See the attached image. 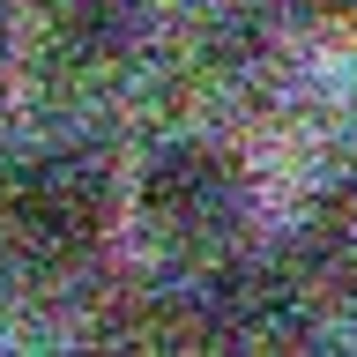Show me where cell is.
Masks as SVG:
<instances>
[{"mask_svg": "<svg viewBox=\"0 0 357 357\" xmlns=\"http://www.w3.org/2000/svg\"><path fill=\"white\" fill-rule=\"evenodd\" d=\"M45 52L67 82H112L134 52L127 0H52L45 8Z\"/></svg>", "mask_w": 357, "mask_h": 357, "instance_id": "cell-3", "label": "cell"}, {"mask_svg": "<svg viewBox=\"0 0 357 357\" xmlns=\"http://www.w3.org/2000/svg\"><path fill=\"white\" fill-rule=\"evenodd\" d=\"M112 216H119V178L97 149L82 142H52V149H30L22 164H8L0 178V231L15 253L45 268L89 261L105 245Z\"/></svg>", "mask_w": 357, "mask_h": 357, "instance_id": "cell-1", "label": "cell"}, {"mask_svg": "<svg viewBox=\"0 0 357 357\" xmlns=\"http://www.w3.org/2000/svg\"><path fill=\"white\" fill-rule=\"evenodd\" d=\"M134 208L172 261H223L245 231V172L216 142H164L142 164Z\"/></svg>", "mask_w": 357, "mask_h": 357, "instance_id": "cell-2", "label": "cell"}, {"mask_svg": "<svg viewBox=\"0 0 357 357\" xmlns=\"http://www.w3.org/2000/svg\"><path fill=\"white\" fill-rule=\"evenodd\" d=\"M290 275L312 298H357V178L328 186L305 208L298 245H290Z\"/></svg>", "mask_w": 357, "mask_h": 357, "instance_id": "cell-4", "label": "cell"}, {"mask_svg": "<svg viewBox=\"0 0 357 357\" xmlns=\"http://www.w3.org/2000/svg\"><path fill=\"white\" fill-rule=\"evenodd\" d=\"M8 60H15V15H8V0H0V82H8Z\"/></svg>", "mask_w": 357, "mask_h": 357, "instance_id": "cell-5", "label": "cell"}]
</instances>
